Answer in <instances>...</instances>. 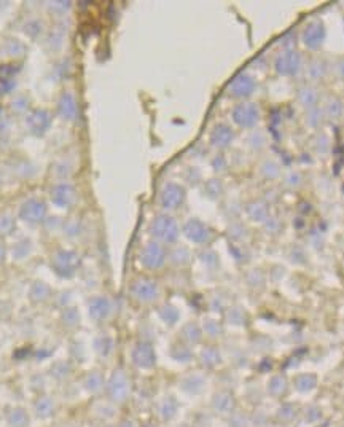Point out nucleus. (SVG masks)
<instances>
[{
  "instance_id": "obj_1",
  "label": "nucleus",
  "mask_w": 344,
  "mask_h": 427,
  "mask_svg": "<svg viewBox=\"0 0 344 427\" xmlns=\"http://www.w3.org/2000/svg\"><path fill=\"white\" fill-rule=\"evenodd\" d=\"M148 230H150V234L158 242H164V244L175 242L180 234L179 223L169 214H158V215H155Z\"/></svg>"
},
{
  "instance_id": "obj_2",
  "label": "nucleus",
  "mask_w": 344,
  "mask_h": 427,
  "mask_svg": "<svg viewBox=\"0 0 344 427\" xmlns=\"http://www.w3.org/2000/svg\"><path fill=\"white\" fill-rule=\"evenodd\" d=\"M185 196H187V192L180 183L168 182L159 190L158 204L161 206L164 211H175L185 203Z\"/></svg>"
},
{
  "instance_id": "obj_3",
  "label": "nucleus",
  "mask_w": 344,
  "mask_h": 427,
  "mask_svg": "<svg viewBox=\"0 0 344 427\" xmlns=\"http://www.w3.org/2000/svg\"><path fill=\"white\" fill-rule=\"evenodd\" d=\"M168 253L166 249L158 241H150L142 247L140 250V263L145 269L156 271L164 267Z\"/></svg>"
},
{
  "instance_id": "obj_4",
  "label": "nucleus",
  "mask_w": 344,
  "mask_h": 427,
  "mask_svg": "<svg viewBox=\"0 0 344 427\" xmlns=\"http://www.w3.org/2000/svg\"><path fill=\"white\" fill-rule=\"evenodd\" d=\"M231 118L239 128L252 129V128H255L257 123L260 121V108H258L257 104L241 102L233 108Z\"/></svg>"
},
{
  "instance_id": "obj_5",
  "label": "nucleus",
  "mask_w": 344,
  "mask_h": 427,
  "mask_svg": "<svg viewBox=\"0 0 344 427\" xmlns=\"http://www.w3.org/2000/svg\"><path fill=\"white\" fill-rule=\"evenodd\" d=\"M303 64L301 54L295 50H285L274 59V71L282 77H293L300 72Z\"/></svg>"
},
{
  "instance_id": "obj_6",
  "label": "nucleus",
  "mask_w": 344,
  "mask_h": 427,
  "mask_svg": "<svg viewBox=\"0 0 344 427\" xmlns=\"http://www.w3.org/2000/svg\"><path fill=\"white\" fill-rule=\"evenodd\" d=\"M183 233L188 239L194 244H207L214 236V231L207 223L198 220V218H190L183 225Z\"/></svg>"
},
{
  "instance_id": "obj_7",
  "label": "nucleus",
  "mask_w": 344,
  "mask_h": 427,
  "mask_svg": "<svg viewBox=\"0 0 344 427\" xmlns=\"http://www.w3.org/2000/svg\"><path fill=\"white\" fill-rule=\"evenodd\" d=\"M255 88L257 83L250 75L239 73L228 85V94L231 97H236V99H247L249 96L254 94Z\"/></svg>"
},
{
  "instance_id": "obj_8",
  "label": "nucleus",
  "mask_w": 344,
  "mask_h": 427,
  "mask_svg": "<svg viewBox=\"0 0 344 427\" xmlns=\"http://www.w3.org/2000/svg\"><path fill=\"white\" fill-rule=\"evenodd\" d=\"M131 293H133L134 298H137L142 303H152L159 295V287L156 282L152 279L140 278L131 285Z\"/></svg>"
},
{
  "instance_id": "obj_9",
  "label": "nucleus",
  "mask_w": 344,
  "mask_h": 427,
  "mask_svg": "<svg viewBox=\"0 0 344 427\" xmlns=\"http://www.w3.org/2000/svg\"><path fill=\"white\" fill-rule=\"evenodd\" d=\"M47 215V204L38 198H31L19 207V217L27 223H38Z\"/></svg>"
},
{
  "instance_id": "obj_10",
  "label": "nucleus",
  "mask_w": 344,
  "mask_h": 427,
  "mask_svg": "<svg viewBox=\"0 0 344 427\" xmlns=\"http://www.w3.org/2000/svg\"><path fill=\"white\" fill-rule=\"evenodd\" d=\"M324 38H325V27L320 21L309 22V24L305 27L303 36H301V40H303V43H305V47L312 50V51L319 50L320 47H322Z\"/></svg>"
},
{
  "instance_id": "obj_11",
  "label": "nucleus",
  "mask_w": 344,
  "mask_h": 427,
  "mask_svg": "<svg viewBox=\"0 0 344 427\" xmlns=\"http://www.w3.org/2000/svg\"><path fill=\"white\" fill-rule=\"evenodd\" d=\"M51 201L57 207H69L77 201V190L70 183H57L51 188Z\"/></svg>"
},
{
  "instance_id": "obj_12",
  "label": "nucleus",
  "mask_w": 344,
  "mask_h": 427,
  "mask_svg": "<svg viewBox=\"0 0 344 427\" xmlns=\"http://www.w3.org/2000/svg\"><path fill=\"white\" fill-rule=\"evenodd\" d=\"M78 112H80V107H78V101L75 94L69 93V91L67 93H62L59 101H57V113H59V117L66 121H73L77 120Z\"/></svg>"
},
{
  "instance_id": "obj_13",
  "label": "nucleus",
  "mask_w": 344,
  "mask_h": 427,
  "mask_svg": "<svg viewBox=\"0 0 344 427\" xmlns=\"http://www.w3.org/2000/svg\"><path fill=\"white\" fill-rule=\"evenodd\" d=\"M51 126V115L47 110H34L27 117V128L34 136H43Z\"/></svg>"
},
{
  "instance_id": "obj_14",
  "label": "nucleus",
  "mask_w": 344,
  "mask_h": 427,
  "mask_svg": "<svg viewBox=\"0 0 344 427\" xmlns=\"http://www.w3.org/2000/svg\"><path fill=\"white\" fill-rule=\"evenodd\" d=\"M233 139H234V131L225 123L217 125L210 132V145L217 150L228 148L231 145Z\"/></svg>"
},
{
  "instance_id": "obj_15",
  "label": "nucleus",
  "mask_w": 344,
  "mask_h": 427,
  "mask_svg": "<svg viewBox=\"0 0 344 427\" xmlns=\"http://www.w3.org/2000/svg\"><path fill=\"white\" fill-rule=\"evenodd\" d=\"M53 265L57 269V273L61 274H72L75 268L78 267V255L75 252H69V250H59L53 258Z\"/></svg>"
},
{
  "instance_id": "obj_16",
  "label": "nucleus",
  "mask_w": 344,
  "mask_h": 427,
  "mask_svg": "<svg viewBox=\"0 0 344 427\" xmlns=\"http://www.w3.org/2000/svg\"><path fill=\"white\" fill-rule=\"evenodd\" d=\"M133 360L140 368H152L156 362V356H155V351L148 343H139L136 344L133 351Z\"/></svg>"
},
{
  "instance_id": "obj_17",
  "label": "nucleus",
  "mask_w": 344,
  "mask_h": 427,
  "mask_svg": "<svg viewBox=\"0 0 344 427\" xmlns=\"http://www.w3.org/2000/svg\"><path fill=\"white\" fill-rule=\"evenodd\" d=\"M89 311L91 316L94 317L96 320H102L110 314V302L107 298H94L89 304Z\"/></svg>"
},
{
  "instance_id": "obj_18",
  "label": "nucleus",
  "mask_w": 344,
  "mask_h": 427,
  "mask_svg": "<svg viewBox=\"0 0 344 427\" xmlns=\"http://www.w3.org/2000/svg\"><path fill=\"white\" fill-rule=\"evenodd\" d=\"M245 212L254 222H265L268 218V206L261 201H254L245 206Z\"/></svg>"
},
{
  "instance_id": "obj_19",
  "label": "nucleus",
  "mask_w": 344,
  "mask_h": 427,
  "mask_svg": "<svg viewBox=\"0 0 344 427\" xmlns=\"http://www.w3.org/2000/svg\"><path fill=\"white\" fill-rule=\"evenodd\" d=\"M260 174L268 180H276L280 176V166L274 160H266L260 164Z\"/></svg>"
},
{
  "instance_id": "obj_20",
  "label": "nucleus",
  "mask_w": 344,
  "mask_h": 427,
  "mask_svg": "<svg viewBox=\"0 0 344 427\" xmlns=\"http://www.w3.org/2000/svg\"><path fill=\"white\" fill-rule=\"evenodd\" d=\"M319 99V93L311 86H305L298 91V101H300L301 106H305L308 108H312V106Z\"/></svg>"
},
{
  "instance_id": "obj_21",
  "label": "nucleus",
  "mask_w": 344,
  "mask_h": 427,
  "mask_svg": "<svg viewBox=\"0 0 344 427\" xmlns=\"http://www.w3.org/2000/svg\"><path fill=\"white\" fill-rule=\"evenodd\" d=\"M204 193L209 196L210 199H219L223 195V183L219 178H210V180L204 185Z\"/></svg>"
},
{
  "instance_id": "obj_22",
  "label": "nucleus",
  "mask_w": 344,
  "mask_h": 427,
  "mask_svg": "<svg viewBox=\"0 0 344 427\" xmlns=\"http://www.w3.org/2000/svg\"><path fill=\"white\" fill-rule=\"evenodd\" d=\"M171 262L177 267H185L190 262V252H188L187 247H177L171 253Z\"/></svg>"
},
{
  "instance_id": "obj_23",
  "label": "nucleus",
  "mask_w": 344,
  "mask_h": 427,
  "mask_svg": "<svg viewBox=\"0 0 344 427\" xmlns=\"http://www.w3.org/2000/svg\"><path fill=\"white\" fill-rule=\"evenodd\" d=\"M112 384H113V395L117 397V399H120V397H124L126 395V389H128V384H126V378L123 373H117L112 379Z\"/></svg>"
},
{
  "instance_id": "obj_24",
  "label": "nucleus",
  "mask_w": 344,
  "mask_h": 427,
  "mask_svg": "<svg viewBox=\"0 0 344 427\" xmlns=\"http://www.w3.org/2000/svg\"><path fill=\"white\" fill-rule=\"evenodd\" d=\"M183 339H187L188 343H198L201 338V330L196 324H187L182 330Z\"/></svg>"
},
{
  "instance_id": "obj_25",
  "label": "nucleus",
  "mask_w": 344,
  "mask_h": 427,
  "mask_svg": "<svg viewBox=\"0 0 344 427\" xmlns=\"http://www.w3.org/2000/svg\"><path fill=\"white\" fill-rule=\"evenodd\" d=\"M266 145V136L263 134V132H254V134H250L249 137V147L252 150H257V152H260V150H263Z\"/></svg>"
},
{
  "instance_id": "obj_26",
  "label": "nucleus",
  "mask_w": 344,
  "mask_h": 427,
  "mask_svg": "<svg viewBox=\"0 0 344 427\" xmlns=\"http://www.w3.org/2000/svg\"><path fill=\"white\" fill-rule=\"evenodd\" d=\"M161 319L164 322H168V324H174V322L179 319V311H177L174 306H169V304H166L164 308H161Z\"/></svg>"
},
{
  "instance_id": "obj_27",
  "label": "nucleus",
  "mask_w": 344,
  "mask_h": 427,
  "mask_svg": "<svg viewBox=\"0 0 344 427\" xmlns=\"http://www.w3.org/2000/svg\"><path fill=\"white\" fill-rule=\"evenodd\" d=\"M320 118H322V112L319 110V108H309L308 113H306V121L309 126H312V128H315V126H319V121Z\"/></svg>"
},
{
  "instance_id": "obj_28",
  "label": "nucleus",
  "mask_w": 344,
  "mask_h": 427,
  "mask_svg": "<svg viewBox=\"0 0 344 427\" xmlns=\"http://www.w3.org/2000/svg\"><path fill=\"white\" fill-rule=\"evenodd\" d=\"M308 73L311 75L312 78H320L325 73V67H324V64L320 61H314V62H311V64H309Z\"/></svg>"
},
{
  "instance_id": "obj_29",
  "label": "nucleus",
  "mask_w": 344,
  "mask_h": 427,
  "mask_svg": "<svg viewBox=\"0 0 344 427\" xmlns=\"http://www.w3.org/2000/svg\"><path fill=\"white\" fill-rule=\"evenodd\" d=\"M203 359L204 362H207V365H214L215 362H219V353H215V349H207L206 353L203 354Z\"/></svg>"
},
{
  "instance_id": "obj_30",
  "label": "nucleus",
  "mask_w": 344,
  "mask_h": 427,
  "mask_svg": "<svg viewBox=\"0 0 344 427\" xmlns=\"http://www.w3.org/2000/svg\"><path fill=\"white\" fill-rule=\"evenodd\" d=\"M300 182H301V177H300L298 172H290V174L287 176V178H285V183L289 187H292V188L300 185Z\"/></svg>"
},
{
  "instance_id": "obj_31",
  "label": "nucleus",
  "mask_w": 344,
  "mask_h": 427,
  "mask_svg": "<svg viewBox=\"0 0 344 427\" xmlns=\"http://www.w3.org/2000/svg\"><path fill=\"white\" fill-rule=\"evenodd\" d=\"M269 388H271V391L274 392V394H279L280 391H284L285 388V383L282 378H274L271 381V384H269Z\"/></svg>"
},
{
  "instance_id": "obj_32",
  "label": "nucleus",
  "mask_w": 344,
  "mask_h": 427,
  "mask_svg": "<svg viewBox=\"0 0 344 427\" xmlns=\"http://www.w3.org/2000/svg\"><path fill=\"white\" fill-rule=\"evenodd\" d=\"M295 42H296V37H295V34H293V32H289V34H285V36H284V38L280 40V43H282V47H285L287 50H292L290 47H292V45H295Z\"/></svg>"
},
{
  "instance_id": "obj_33",
  "label": "nucleus",
  "mask_w": 344,
  "mask_h": 427,
  "mask_svg": "<svg viewBox=\"0 0 344 427\" xmlns=\"http://www.w3.org/2000/svg\"><path fill=\"white\" fill-rule=\"evenodd\" d=\"M201 258L206 265H215L217 263V255L212 250H204L201 253Z\"/></svg>"
},
{
  "instance_id": "obj_34",
  "label": "nucleus",
  "mask_w": 344,
  "mask_h": 427,
  "mask_svg": "<svg viewBox=\"0 0 344 427\" xmlns=\"http://www.w3.org/2000/svg\"><path fill=\"white\" fill-rule=\"evenodd\" d=\"M13 228V220L8 215H2L0 217V230L2 231H8V230Z\"/></svg>"
},
{
  "instance_id": "obj_35",
  "label": "nucleus",
  "mask_w": 344,
  "mask_h": 427,
  "mask_svg": "<svg viewBox=\"0 0 344 427\" xmlns=\"http://www.w3.org/2000/svg\"><path fill=\"white\" fill-rule=\"evenodd\" d=\"M212 166H214V169H215V171H219V172H220L222 169H225V167H226V160L220 155V157H217L214 161H212Z\"/></svg>"
},
{
  "instance_id": "obj_36",
  "label": "nucleus",
  "mask_w": 344,
  "mask_h": 427,
  "mask_svg": "<svg viewBox=\"0 0 344 427\" xmlns=\"http://www.w3.org/2000/svg\"><path fill=\"white\" fill-rule=\"evenodd\" d=\"M336 112H338V102H331L328 108H327V113H328L330 117H333V115H336Z\"/></svg>"
}]
</instances>
